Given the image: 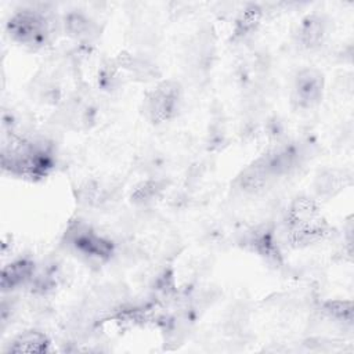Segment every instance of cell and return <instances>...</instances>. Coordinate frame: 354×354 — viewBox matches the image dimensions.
<instances>
[{"label":"cell","instance_id":"6da1fadb","mask_svg":"<svg viewBox=\"0 0 354 354\" xmlns=\"http://www.w3.org/2000/svg\"><path fill=\"white\" fill-rule=\"evenodd\" d=\"M8 32L15 41L24 46L40 47L50 35L48 19L37 11L24 10L10 19Z\"/></svg>","mask_w":354,"mask_h":354},{"label":"cell","instance_id":"7a4b0ae2","mask_svg":"<svg viewBox=\"0 0 354 354\" xmlns=\"http://www.w3.org/2000/svg\"><path fill=\"white\" fill-rule=\"evenodd\" d=\"M324 91V77L322 73L314 68L303 69L297 73L293 88H292V102L300 109H308L315 106Z\"/></svg>","mask_w":354,"mask_h":354},{"label":"cell","instance_id":"3957f363","mask_svg":"<svg viewBox=\"0 0 354 354\" xmlns=\"http://www.w3.org/2000/svg\"><path fill=\"white\" fill-rule=\"evenodd\" d=\"M180 87L174 82L160 83L148 97V113L153 123L169 120L177 111Z\"/></svg>","mask_w":354,"mask_h":354},{"label":"cell","instance_id":"277c9868","mask_svg":"<svg viewBox=\"0 0 354 354\" xmlns=\"http://www.w3.org/2000/svg\"><path fill=\"white\" fill-rule=\"evenodd\" d=\"M277 173L270 162L268 153L260 156L257 160L246 166L238 176L236 184L242 192L257 194L263 191L274 178Z\"/></svg>","mask_w":354,"mask_h":354},{"label":"cell","instance_id":"5b68a950","mask_svg":"<svg viewBox=\"0 0 354 354\" xmlns=\"http://www.w3.org/2000/svg\"><path fill=\"white\" fill-rule=\"evenodd\" d=\"M75 248L93 259L104 260L108 259L112 253V243L91 231H79L72 239Z\"/></svg>","mask_w":354,"mask_h":354},{"label":"cell","instance_id":"8992f818","mask_svg":"<svg viewBox=\"0 0 354 354\" xmlns=\"http://www.w3.org/2000/svg\"><path fill=\"white\" fill-rule=\"evenodd\" d=\"M50 347V340L48 337L39 330H26L17 336L10 347V353H46L48 351Z\"/></svg>","mask_w":354,"mask_h":354},{"label":"cell","instance_id":"52a82bcc","mask_svg":"<svg viewBox=\"0 0 354 354\" xmlns=\"http://www.w3.org/2000/svg\"><path fill=\"white\" fill-rule=\"evenodd\" d=\"M33 263L25 259L17 260L3 268L1 272V288L3 290L14 289L26 282L33 274Z\"/></svg>","mask_w":354,"mask_h":354},{"label":"cell","instance_id":"ba28073f","mask_svg":"<svg viewBox=\"0 0 354 354\" xmlns=\"http://www.w3.org/2000/svg\"><path fill=\"white\" fill-rule=\"evenodd\" d=\"M325 24L318 15L306 17L299 26V41L307 48H313L322 41Z\"/></svg>","mask_w":354,"mask_h":354},{"label":"cell","instance_id":"9c48e42d","mask_svg":"<svg viewBox=\"0 0 354 354\" xmlns=\"http://www.w3.org/2000/svg\"><path fill=\"white\" fill-rule=\"evenodd\" d=\"M64 25L66 33L79 40H88L97 33L95 24L82 12L66 14L64 18Z\"/></svg>","mask_w":354,"mask_h":354},{"label":"cell","instance_id":"30bf717a","mask_svg":"<svg viewBox=\"0 0 354 354\" xmlns=\"http://www.w3.org/2000/svg\"><path fill=\"white\" fill-rule=\"evenodd\" d=\"M324 311L342 322L353 321V303L348 300H330L324 304Z\"/></svg>","mask_w":354,"mask_h":354}]
</instances>
